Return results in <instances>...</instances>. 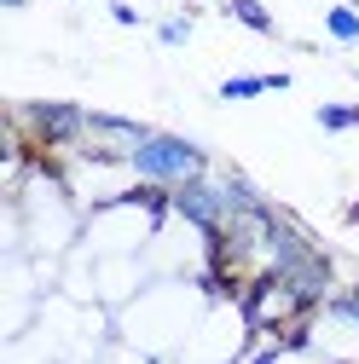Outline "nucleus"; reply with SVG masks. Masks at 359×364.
Returning a JSON list of instances; mask_svg holds the SVG:
<instances>
[{"label": "nucleus", "instance_id": "nucleus-4", "mask_svg": "<svg viewBox=\"0 0 359 364\" xmlns=\"http://www.w3.org/2000/svg\"><path fill=\"white\" fill-rule=\"evenodd\" d=\"M290 87V70H273V75H227L214 87L227 105H244V99H261V93H284Z\"/></svg>", "mask_w": 359, "mask_h": 364}, {"label": "nucleus", "instance_id": "nucleus-11", "mask_svg": "<svg viewBox=\"0 0 359 364\" xmlns=\"http://www.w3.org/2000/svg\"><path fill=\"white\" fill-rule=\"evenodd\" d=\"M348 220H353V225H359V203H353V208H348Z\"/></svg>", "mask_w": 359, "mask_h": 364}, {"label": "nucleus", "instance_id": "nucleus-7", "mask_svg": "<svg viewBox=\"0 0 359 364\" xmlns=\"http://www.w3.org/2000/svg\"><path fill=\"white\" fill-rule=\"evenodd\" d=\"M313 122H319L325 133H353V127H359V105H336V99H331V105L313 110Z\"/></svg>", "mask_w": 359, "mask_h": 364}, {"label": "nucleus", "instance_id": "nucleus-8", "mask_svg": "<svg viewBox=\"0 0 359 364\" xmlns=\"http://www.w3.org/2000/svg\"><path fill=\"white\" fill-rule=\"evenodd\" d=\"M157 41H162V47H186V41H192V18H162Z\"/></svg>", "mask_w": 359, "mask_h": 364}, {"label": "nucleus", "instance_id": "nucleus-3", "mask_svg": "<svg viewBox=\"0 0 359 364\" xmlns=\"http://www.w3.org/2000/svg\"><path fill=\"white\" fill-rule=\"evenodd\" d=\"M87 116H93V110L64 105V99H35V105H24V127H29L47 151H70V145H81V139H87Z\"/></svg>", "mask_w": 359, "mask_h": 364}, {"label": "nucleus", "instance_id": "nucleus-2", "mask_svg": "<svg viewBox=\"0 0 359 364\" xmlns=\"http://www.w3.org/2000/svg\"><path fill=\"white\" fill-rule=\"evenodd\" d=\"M174 220H186L192 232H203L209 243H220L232 220V197H227V179L220 173H203V179H186V186L174 191Z\"/></svg>", "mask_w": 359, "mask_h": 364}, {"label": "nucleus", "instance_id": "nucleus-5", "mask_svg": "<svg viewBox=\"0 0 359 364\" xmlns=\"http://www.w3.org/2000/svg\"><path fill=\"white\" fill-rule=\"evenodd\" d=\"M227 12H232V18L244 23V29H255V35H266V41H273V35H279V18H273V12H266V6H261V0H227Z\"/></svg>", "mask_w": 359, "mask_h": 364}, {"label": "nucleus", "instance_id": "nucleus-9", "mask_svg": "<svg viewBox=\"0 0 359 364\" xmlns=\"http://www.w3.org/2000/svg\"><path fill=\"white\" fill-rule=\"evenodd\" d=\"M110 18L122 23V29H140L145 18H140V6H128V0H110Z\"/></svg>", "mask_w": 359, "mask_h": 364}, {"label": "nucleus", "instance_id": "nucleus-6", "mask_svg": "<svg viewBox=\"0 0 359 364\" xmlns=\"http://www.w3.org/2000/svg\"><path fill=\"white\" fill-rule=\"evenodd\" d=\"M325 35H331V41H342V47H353V41H359V6L336 0V6L325 12Z\"/></svg>", "mask_w": 359, "mask_h": 364}, {"label": "nucleus", "instance_id": "nucleus-10", "mask_svg": "<svg viewBox=\"0 0 359 364\" xmlns=\"http://www.w3.org/2000/svg\"><path fill=\"white\" fill-rule=\"evenodd\" d=\"M0 6H12V12H18V6H29V0H0Z\"/></svg>", "mask_w": 359, "mask_h": 364}, {"label": "nucleus", "instance_id": "nucleus-1", "mask_svg": "<svg viewBox=\"0 0 359 364\" xmlns=\"http://www.w3.org/2000/svg\"><path fill=\"white\" fill-rule=\"evenodd\" d=\"M128 173L140 179V186H162V191H180L186 179H203L214 173L209 168V151L186 133H168V127H151L140 145L128 151Z\"/></svg>", "mask_w": 359, "mask_h": 364}]
</instances>
